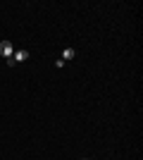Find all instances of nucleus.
Masks as SVG:
<instances>
[{"instance_id":"7ed1b4c3","label":"nucleus","mask_w":143,"mask_h":160,"mask_svg":"<svg viewBox=\"0 0 143 160\" xmlns=\"http://www.w3.org/2000/svg\"><path fill=\"white\" fill-rule=\"evenodd\" d=\"M74 55H76L74 48H64V53H62L60 60H62V62H69V60H74Z\"/></svg>"},{"instance_id":"f03ea898","label":"nucleus","mask_w":143,"mask_h":160,"mask_svg":"<svg viewBox=\"0 0 143 160\" xmlns=\"http://www.w3.org/2000/svg\"><path fill=\"white\" fill-rule=\"evenodd\" d=\"M12 53H14V46L10 43V41H2V43H0V55L10 60V58H12Z\"/></svg>"},{"instance_id":"f257e3e1","label":"nucleus","mask_w":143,"mask_h":160,"mask_svg":"<svg viewBox=\"0 0 143 160\" xmlns=\"http://www.w3.org/2000/svg\"><path fill=\"white\" fill-rule=\"evenodd\" d=\"M26 60H29V53H26V50H14V53H12V58L7 60V65H10V67H14L17 62H26Z\"/></svg>"}]
</instances>
